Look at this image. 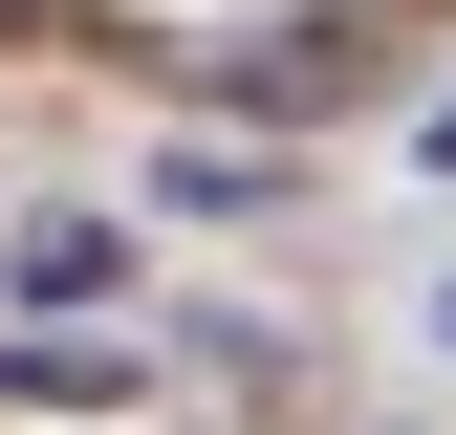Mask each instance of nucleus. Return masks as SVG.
<instances>
[{
	"mask_svg": "<svg viewBox=\"0 0 456 435\" xmlns=\"http://www.w3.org/2000/svg\"><path fill=\"white\" fill-rule=\"evenodd\" d=\"M109 261H131L109 218H22V305H109Z\"/></svg>",
	"mask_w": 456,
	"mask_h": 435,
	"instance_id": "nucleus-1",
	"label": "nucleus"
},
{
	"mask_svg": "<svg viewBox=\"0 0 456 435\" xmlns=\"http://www.w3.org/2000/svg\"><path fill=\"white\" fill-rule=\"evenodd\" d=\"M0 392H44V414H87V392H131L109 349H0Z\"/></svg>",
	"mask_w": 456,
	"mask_h": 435,
	"instance_id": "nucleus-2",
	"label": "nucleus"
},
{
	"mask_svg": "<svg viewBox=\"0 0 456 435\" xmlns=\"http://www.w3.org/2000/svg\"><path fill=\"white\" fill-rule=\"evenodd\" d=\"M435 175H456V109H435Z\"/></svg>",
	"mask_w": 456,
	"mask_h": 435,
	"instance_id": "nucleus-3",
	"label": "nucleus"
},
{
	"mask_svg": "<svg viewBox=\"0 0 456 435\" xmlns=\"http://www.w3.org/2000/svg\"><path fill=\"white\" fill-rule=\"evenodd\" d=\"M0 22H44V0H0Z\"/></svg>",
	"mask_w": 456,
	"mask_h": 435,
	"instance_id": "nucleus-4",
	"label": "nucleus"
}]
</instances>
